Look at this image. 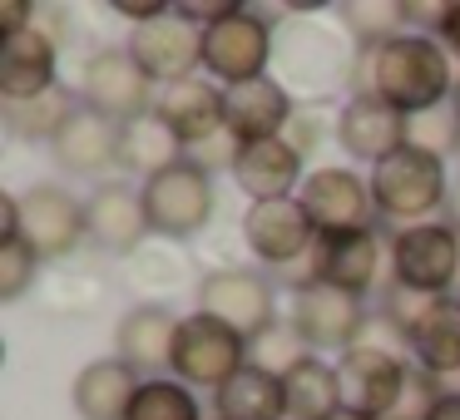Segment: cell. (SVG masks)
Here are the masks:
<instances>
[{
    "mask_svg": "<svg viewBox=\"0 0 460 420\" xmlns=\"http://www.w3.org/2000/svg\"><path fill=\"white\" fill-rule=\"evenodd\" d=\"M440 400H446V390H440V376H430L426 366H411L406 390H401V406L391 410V420H430Z\"/></svg>",
    "mask_w": 460,
    "mask_h": 420,
    "instance_id": "836d02e7",
    "label": "cell"
},
{
    "mask_svg": "<svg viewBox=\"0 0 460 420\" xmlns=\"http://www.w3.org/2000/svg\"><path fill=\"white\" fill-rule=\"evenodd\" d=\"M35 272H40V252L25 238L0 242V302H21L31 292Z\"/></svg>",
    "mask_w": 460,
    "mask_h": 420,
    "instance_id": "d6a6232c",
    "label": "cell"
},
{
    "mask_svg": "<svg viewBox=\"0 0 460 420\" xmlns=\"http://www.w3.org/2000/svg\"><path fill=\"white\" fill-rule=\"evenodd\" d=\"M278 80L288 90L302 94H332L347 80H357L361 50L341 25H322V21H282L278 25Z\"/></svg>",
    "mask_w": 460,
    "mask_h": 420,
    "instance_id": "7a4b0ae2",
    "label": "cell"
},
{
    "mask_svg": "<svg viewBox=\"0 0 460 420\" xmlns=\"http://www.w3.org/2000/svg\"><path fill=\"white\" fill-rule=\"evenodd\" d=\"M183 317H173L164 302H144V307L124 311V321L114 327V356L129 361L144 381H154L159 371H173V341H179Z\"/></svg>",
    "mask_w": 460,
    "mask_h": 420,
    "instance_id": "603a6c76",
    "label": "cell"
},
{
    "mask_svg": "<svg viewBox=\"0 0 460 420\" xmlns=\"http://www.w3.org/2000/svg\"><path fill=\"white\" fill-rule=\"evenodd\" d=\"M119 139H124V124L104 119L100 109H90V104H80V109L65 119V129L55 134V159H60V169L80 173V179H100V173H110L114 163H119Z\"/></svg>",
    "mask_w": 460,
    "mask_h": 420,
    "instance_id": "cb8c5ba5",
    "label": "cell"
},
{
    "mask_svg": "<svg viewBox=\"0 0 460 420\" xmlns=\"http://www.w3.org/2000/svg\"><path fill=\"white\" fill-rule=\"evenodd\" d=\"M337 21L357 40V50H376V45L406 35L401 25H411V5H401V0H357V5H337Z\"/></svg>",
    "mask_w": 460,
    "mask_h": 420,
    "instance_id": "4dcf8cb0",
    "label": "cell"
},
{
    "mask_svg": "<svg viewBox=\"0 0 460 420\" xmlns=\"http://www.w3.org/2000/svg\"><path fill=\"white\" fill-rule=\"evenodd\" d=\"M430 420H460V390H446V400L436 406V416Z\"/></svg>",
    "mask_w": 460,
    "mask_h": 420,
    "instance_id": "f35d334b",
    "label": "cell"
},
{
    "mask_svg": "<svg viewBox=\"0 0 460 420\" xmlns=\"http://www.w3.org/2000/svg\"><path fill=\"white\" fill-rule=\"evenodd\" d=\"M80 104L100 109L114 124H134L154 114L159 104V84L139 70L129 50H94L80 70Z\"/></svg>",
    "mask_w": 460,
    "mask_h": 420,
    "instance_id": "9c48e42d",
    "label": "cell"
},
{
    "mask_svg": "<svg viewBox=\"0 0 460 420\" xmlns=\"http://www.w3.org/2000/svg\"><path fill=\"white\" fill-rule=\"evenodd\" d=\"M144 390V376L119 356H100L75 376L70 400H75V416L80 420H129L134 400Z\"/></svg>",
    "mask_w": 460,
    "mask_h": 420,
    "instance_id": "d4e9b609",
    "label": "cell"
},
{
    "mask_svg": "<svg viewBox=\"0 0 460 420\" xmlns=\"http://www.w3.org/2000/svg\"><path fill=\"white\" fill-rule=\"evenodd\" d=\"M282 390H288V420H337L347 410L337 361L327 356H302L292 371H282Z\"/></svg>",
    "mask_w": 460,
    "mask_h": 420,
    "instance_id": "4316f807",
    "label": "cell"
},
{
    "mask_svg": "<svg viewBox=\"0 0 460 420\" xmlns=\"http://www.w3.org/2000/svg\"><path fill=\"white\" fill-rule=\"evenodd\" d=\"M460 272V232L450 223H416L391 238V282L420 297H446Z\"/></svg>",
    "mask_w": 460,
    "mask_h": 420,
    "instance_id": "ba28073f",
    "label": "cell"
},
{
    "mask_svg": "<svg viewBox=\"0 0 460 420\" xmlns=\"http://www.w3.org/2000/svg\"><path fill=\"white\" fill-rule=\"evenodd\" d=\"M154 114H159L164 129H169L183 149L228 134V94H223V84L203 80V74H189V80H179V84H164Z\"/></svg>",
    "mask_w": 460,
    "mask_h": 420,
    "instance_id": "e0dca14e",
    "label": "cell"
},
{
    "mask_svg": "<svg viewBox=\"0 0 460 420\" xmlns=\"http://www.w3.org/2000/svg\"><path fill=\"white\" fill-rule=\"evenodd\" d=\"M183 159V144L164 129L159 114H144V119L124 124V139H119V169L124 173H139V183H149L154 173H164L169 163Z\"/></svg>",
    "mask_w": 460,
    "mask_h": 420,
    "instance_id": "f1b7e54d",
    "label": "cell"
},
{
    "mask_svg": "<svg viewBox=\"0 0 460 420\" xmlns=\"http://www.w3.org/2000/svg\"><path fill=\"white\" fill-rule=\"evenodd\" d=\"M80 109V94L65 90V84H55L50 94H40V100H21V104H5V129L15 134V139L25 144H55V134L65 129V119Z\"/></svg>",
    "mask_w": 460,
    "mask_h": 420,
    "instance_id": "f546056e",
    "label": "cell"
},
{
    "mask_svg": "<svg viewBox=\"0 0 460 420\" xmlns=\"http://www.w3.org/2000/svg\"><path fill=\"white\" fill-rule=\"evenodd\" d=\"M124 50L139 60V70L149 74L159 90L203 70V31L193 21H183L179 11L159 15V21H149V25H134Z\"/></svg>",
    "mask_w": 460,
    "mask_h": 420,
    "instance_id": "7c38bea8",
    "label": "cell"
},
{
    "mask_svg": "<svg viewBox=\"0 0 460 420\" xmlns=\"http://www.w3.org/2000/svg\"><path fill=\"white\" fill-rule=\"evenodd\" d=\"M406 346H411V356H416V366H426L430 376L460 371V297L430 302L426 317L406 331Z\"/></svg>",
    "mask_w": 460,
    "mask_h": 420,
    "instance_id": "83f0119b",
    "label": "cell"
},
{
    "mask_svg": "<svg viewBox=\"0 0 460 420\" xmlns=\"http://www.w3.org/2000/svg\"><path fill=\"white\" fill-rule=\"evenodd\" d=\"M446 198H450L446 159L420 149V144H406V149H396L391 159H381L376 169H371V203H376V213L391 223L416 228V223L430 218Z\"/></svg>",
    "mask_w": 460,
    "mask_h": 420,
    "instance_id": "3957f363",
    "label": "cell"
},
{
    "mask_svg": "<svg viewBox=\"0 0 460 420\" xmlns=\"http://www.w3.org/2000/svg\"><path fill=\"white\" fill-rule=\"evenodd\" d=\"M248 341L233 327H223L208 311H189L173 341V381H183L189 390H218L248 366Z\"/></svg>",
    "mask_w": 460,
    "mask_h": 420,
    "instance_id": "8992f818",
    "label": "cell"
},
{
    "mask_svg": "<svg viewBox=\"0 0 460 420\" xmlns=\"http://www.w3.org/2000/svg\"><path fill=\"white\" fill-rule=\"evenodd\" d=\"M302 208H307L317 238H337V232H361L376 228V203H371V179L357 169H312L302 183Z\"/></svg>",
    "mask_w": 460,
    "mask_h": 420,
    "instance_id": "8fae6325",
    "label": "cell"
},
{
    "mask_svg": "<svg viewBox=\"0 0 460 420\" xmlns=\"http://www.w3.org/2000/svg\"><path fill=\"white\" fill-rule=\"evenodd\" d=\"M144 188V208H149V228L159 238H199L213 218V173L199 159H179L164 173H154Z\"/></svg>",
    "mask_w": 460,
    "mask_h": 420,
    "instance_id": "5b68a950",
    "label": "cell"
},
{
    "mask_svg": "<svg viewBox=\"0 0 460 420\" xmlns=\"http://www.w3.org/2000/svg\"><path fill=\"white\" fill-rule=\"evenodd\" d=\"M233 183L238 193H248V203H282L297 198L307 173H302V153L288 139H268V144H248V149H233L228 159Z\"/></svg>",
    "mask_w": 460,
    "mask_h": 420,
    "instance_id": "44dd1931",
    "label": "cell"
},
{
    "mask_svg": "<svg viewBox=\"0 0 460 420\" xmlns=\"http://www.w3.org/2000/svg\"><path fill=\"white\" fill-rule=\"evenodd\" d=\"M376 272H381V238H376V228L317 238V248H312V258H307V277L312 282L341 287V292H351V297H367V292L376 287Z\"/></svg>",
    "mask_w": 460,
    "mask_h": 420,
    "instance_id": "7402d4cb",
    "label": "cell"
},
{
    "mask_svg": "<svg viewBox=\"0 0 460 420\" xmlns=\"http://www.w3.org/2000/svg\"><path fill=\"white\" fill-rule=\"evenodd\" d=\"M35 5H25V0H11V5H0V35H21L35 25Z\"/></svg>",
    "mask_w": 460,
    "mask_h": 420,
    "instance_id": "d590c367",
    "label": "cell"
},
{
    "mask_svg": "<svg viewBox=\"0 0 460 420\" xmlns=\"http://www.w3.org/2000/svg\"><path fill=\"white\" fill-rule=\"evenodd\" d=\"M450 109H456V119H460V80H456V90H450Z\"/></svg>",
    "mask_w": 460,
    "mask_h": 420,
    "instance_id": "ab89813d",
    "label": "cell"
},
{
    "mask_svg": "<svg viewBox=\"0 0 460 420\" xmlns=\"http://www.w3.org/2000/svg\"><path fill=\"white\" fill-rule=\"evenodd\" d=\"M213 410L218 420H288V390L278 371L248 361L228 386L213 390Z\"/></svg>",
    "mask_w": 460,
    "mask_h": 420,
    "instance_id": "484cf974",
    "label": "cell"
},
{
    "mask_svg": "<svg viewBox=\"0 0 460 420\" xmlns=\"http://www.w3.org/2000/svg\"><path fill=\"white\" fill-rule=\"evenodd\" d=\"M411 144V119L401 109H391L376 94H351L337 114V149L357 163L376 169L381 159H391L396 149Z\"/></svg>",
    "mask_w": 460,
    "mask_h": 420,
    "instance_id": "2e32d148",
    "label": "cell"
},
{
    "mask_svg": "<svg viewBox=\"0 0 460 420\" xmlns=\"http://www.w3.org/2000/svg\"><path fill=\"white\" fill-rule=\"evenodd\" d=\"M361 321H367V307L351 292L327 287V282H302V287H292V321L288 327L302 337V346L312 356H322V351L347 356L361 337Z\"/></svg>",
    "mask_w": 460,
    "mask_h": 420,
    "instance_id": "30bf717a",
    "label": "cell"
},
{
    "mask_svg": "<svg viewBox=\"0 0 460 420\" xmlns=\"http://www.w3.org/2000/svg\"><path fill=\"white\" fill-rule=\"evenodd\" d=\"M84 228L100 248L110 252H134L144 238H149V208H144V188L119 179H104L90 188L84 198Z\"/></svg>",
    "mask_w": 460,
    "mask_h": 420,
    "instance_id": "ffe728a7",
    "label": "cell"
},
{
    "mask_svg": "<svg viewBox=\"0 0 460 420\" xmlns=\"http://www.w3.org/2000/svg\"><path fill=\"white\" fill-rule=\"evenodd\" d=\"M460 74L450 70V50L436 35L406 31L396 40L361 50V84L357 94H376L406 119H420L430 109H446Z\"/></svg>",
    "mask_w": 460,
    "mask_h": 420,
    "instance_id": "6da1fadb",
    "label": "cell"
},
{
    "mask_svg": "<svg viewBox=\"0 0 460 420\" xmlns=\"http://www.w3.org/2000/svg\"><path fill=\"white\" fill-rule=\"evenodd\" d=\"M129 420H203V416H199V396H193L183 381L154 376V381H144Z\"/></svg>",
    "mask_w": 460,
    "mask_h": 420,
    "instance_id": "1f68e13d",
    "label": "cell"
},
{
    "mask_svg": "<svg viewBox=\"0 0 460 420\" xmlns=\"http://www.w3.org/2000/svg\"><path fill=\"white\" fill-rule=\"evenodd\" d=\"M337 420H367V416H351V410H341V416Z\"/></svg>",
    "mask_w": 460,
    "mask_h": 420,
    "instance_id": "60d3db41",
    "label": "cell"
},
{
    "mask_svg": "<svg viewBox=\"0 0 460 420\" xmlns=\"http://www.w3.org/2000/svg\"><path fill=\"white\" fill-rule=\"evenodd\" d=\"M337 376H341V406L351 416L367 420H391V410L401 406L411 366L396 351H376V346H351L347 356H337Z\"/></svg>",
    "mask_w": 460,
    "mask_h": 420,
    "instance_id": "4fadbf2b",
    "label": "cell"
},
{
    "mask_svg": "<svg viewBox=\"0 0 460 420\" xmlns=\"http://www.w3.org/2000/svg\"><path fill=\"white\" fill-rule=\"evenodd\" d=\"M55 84H60V45L50 35L35 25L21 35H0V100H40Z\"/></svg>",
    "mask_w": 460,
    "mask_h": 420,
    "instance_id": "d6986e66",
    "label": "cell"
},
{
    "mask_svg": "<svg viewBox=\"0 0 460 420\" xmlns=\"http://www.w3.org/2000/svg\"><path fill=\"white\" fill-rule=\"evenodd\" d=\"M243 242H248V252L258 262L292 267V262L312 258V248H317V228H312L302 198L248 203V213H243Z\"/></svg>",
    "mask_w": 460,
    "mask_h": 420,
    "instance_id": "5bb4252c",
    "label": "cell"
},
{
    "mask_svg": "<svg viewBox=\"0 0 460 420\" xmlns=\"http://www.w3.org/2000/svg\"><path fill=\"white\" fill-rule=\"evenodd\" d=\"M21 238L40 252V262L75 252V242L90 238L84 228V203L60 183H35L21 193Z\"/></svg>",
    "mask_w": 460,
    "mask_h": 420,
    "instance_id": "9a60e30c",
    "label": "cell"
},
{
    "mask_svg": "<svg viewBox=\"0 0 460 420\" xmlns=\"http://www.w3.org/2000/svg\"><path fill=\"white\" fill-rule=\"evenodd\" d=\"M272 55H278V25L268 11H252V5H238L228 21L203 31V70L223 90L262 80Z\"/></svg>",
    "mask_w": 460,
    "mask_h": 420,
    "instance_id": "277c9868",
    "label": "cell"
},
{
    "mask_svg": "<svg viewBox=\"0 0 460 420\" xmlns=\"http://www.w3.org/2000/svg\"><path fill=\"white\" fill-rule=\"evenodd\" d=\"M173 11H179L183 21H193L199 31H208V25L228 21V15L238 11V0H218V5H213V0H193V5H173Z\"/></svg>",
    "mask_w": 460,
    "mask_h": 420,
    "instance_id": "e575fe53",
    "label": "cell"
},
{
    "mask_svg": "<svg viewBox=\"0 0 460 420\" xmlns=\"http://www.w3.org/2000/svg\"><path fill=\"white\" fill-rule=\"evenodd\" d=\"M440 45H446V50L450 55H456V60H460V0H456V5H446V15H440Z\"/></svg>",
    "mask_w": 460,
    "mask_h": 420,
    "instance_id": "8d00e7d4",
    "label": "cell"
},
{
    "mask_svg": "<svg viewBox=\"0 0 460 420\" xmlns=\"http://www.w3.org/2000/svg\"><path fill=\"white\" fill-rule=\"evenodd\" d=\"M199 311L218 317L223 327H233L243 341H262L278 327V297H272V282L252 267H213L199 282Z\"/></svg>",
    "mask_w": 460,
    "mask_h": 420,
    "instance_id": "52a82bcc",
    "label": "cell"
},
{
    "mask_svg": "<svg viewBox=\"0 0 460 420\" xmlns=\"http://www.w3.org/2000/svg\"><path fill=\"white\" fill-rule=\"evenodd\" d=\"M228 94V139L238 149L248 144H268V139H282L297 119V104H292V90L278 80V74H262V80H248V84H233Z\"/></svg>",
    "mask_w": 460,
    "mask_h": 420,
    "instance_id": "ac0fdd59",
    "label": "cell"
},
{
    "mask_svg": "<svg viewBox=\"0 0 460 420\" xmlns=\"http://www.w3.org/2000/svg\"><path fill=\"white\" fill-rule=\"evenodd\" d=\"M114 11H119L124 21H134V25H149V21H159V15H169L173 5H134V0H119Z\"/></svg>",
    "mask_w": 460,
    "mask_h": 420,
    "instance_id": "74e56055",
    "label": "cell"
}]
</instances>
